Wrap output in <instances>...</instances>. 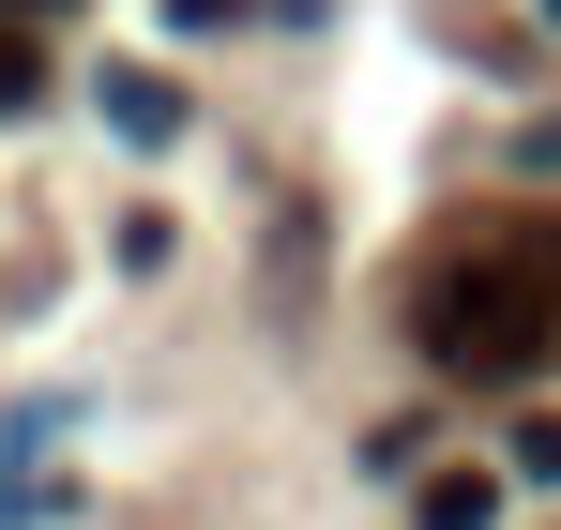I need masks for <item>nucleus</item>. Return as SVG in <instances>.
Masks as SVG:
<instances>
[{
	"label": "nucleus",
	"instance_id": "20e7f679",
	"mask_svg": "<svg viewBox=\"0 0 561 530\" xmlns=\"http://www.w3.org/2000/svg\"><path fill=\"white\" fill-rule=\"evenodd\" d=\"M31 91H46V46H31V31L0 15V106H31Z\"/></svg>",
	"mask_w": 561,
	"mask_h": 530
},
{
	"label": "nucleus",
	"instance_id": "39448f33",
	"mask_svg": "<svg viewBox=\"0 0 561 530\" xmlns=\"http://www.w3.org/2000/svg\"><path fill=\"white\" fill-rule=\"evenodd\" d=\"M516 470H531V485H561V410H531V425H516Z\"/></svg>",
	"mask_w": 561,
	"mask_h": 530
},
{
	"label": "nucleus",
	"instance_id": "423d86ee",
	"mask_svg": "<svg viewBox=\"0 0 561 530\" xmlns=\"http://www.w3.org/2000/svg\"><path fill=\"white\" fill-rule=\"evenodd\" d=\"M0 15H61V0H0Z\"/></svg>",
	"mask_w": 561,
	"mask_h": 530
},
{
	"label": "nucleus",
	"instance_id": "7ed1b4c3",
	"mask_svg": "<svg viewBox=\"0 0 561 530\" xmlns=\"http://www.w3.org/2000/svg\"><path fill=\"white\" fill-rule=\"evenodd\" d=\"M501 516V485H485V470H440V485H425V530H485Z\"/></svg>",
	"mask_w": 561,
	"mask_h": 530
},
{
	"label": "nucleus",
	"instance_id": "f257e3e1",
	"mask_svg": "<svg viewBox=\"0 0 561 530\" xmlns=\"http://www.w3.org/2000/svg\"><path fill=\"white\" fill-rule=\"evenodd\" d=\"M561 349V273L547 258H456L425 288V364L440 379H531Z\"/></svg>",
	"mask_w": 561,
	"mask_h": 530
},
{
	"label": "nucleus",
	"instance_id": "f03ea898",
	"mask_svg": "<svg viewBox=\"0 0 561 530\" xmlns=\"http://www.w3.org/2000/svg\"><path fill=\"white\" fill-rule=\"evenodd\" d=\"M106 122L152 152V137H183V91H168V77H106Z\"/></svg>",
	"mask_w": 561,
	"mask_h": 530
}]
</instances>
